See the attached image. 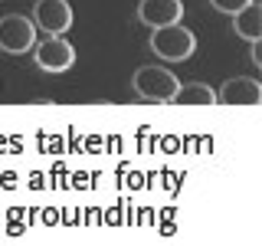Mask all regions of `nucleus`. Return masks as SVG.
Here are the masks:
<instances>
[{
  "instance_id": "nucleus-10",
  "label": "nucleus",
  "mask_w": 262,
  "mask_h": 246,
  "mask_svg": "<svg viewBox=\"0 0 262 246\" xmlns=\"http://www.w3.org/2000/svg\"><path fill=\"white\" fill-rule=\"evenodd\" d=\"M210 4H213V7H216V10H220V13H229V16H233L236 10H243V7H246V4H249V0H210Z\"/></svg>"
},
{
  "instance_id": "nucleus-1",
  "label": "nucleus",
  "mask_w": 262,
  "mask_h": 246,
  "mask_svg": "<svg viewBox=\"0 0 262 246\" xmlns=\"http://www.w3.org/2000/svg\"><path fill=\"white\" fill-rule=\"evenodd\" d=\"M151 49H154V56H161L167 63H187L196 49V36L177 20V23H167V27H154Z\"/></svg>"
},
{
  "instance_id": "nucleus-7",
  "label": "nucleus",
  "mask_w": 262,
  "mask_h": 246,
  "mask_svg": "<svg viewBox=\"0 0 262 246\" xmlns=\"http://www.w3.org/2000/svg\"><path fill=\"white\" fill-rule=\"evenodd\" d=\"M138 16L147 27H167V23H177L184 16V4L180 0H141L138 4Z\"/></svg>"
},
{
  "instance_id": "nucleus-5",
  "label": "nucleus",
  "mask_w": 262,
  "mask_h": 246,
  "mask_svg": "<svg viewBox=\"0 0 262 246\" xmlns=\"http://www.w3.org/2000/svg\"><path fill=\"white\" fill-rule=\"evenodd\" d=\"M216 102L226 105V109H252V105L262 102V86L249 76H236L226 79L223 89L216 92Z\"/></svg>"
},
{
  "instance_id": "nucleus-3",
  "label": "nucleus",
  "mask_w": 262,
  "mask_h": 246,
  "mask_svg": "<svg viewBox=\"0 0 262 246\" xmlns=\"http://www.w3.org/2000/svg\"><path fill=\"white\" fill-rule=\"evenodd\" d=\"M135 92L147 98V102H170L177 92V76L170 69H161V66H141V69L135 72Z\"/></svg>"
},
{
  "instance_id": "nucleus-8",
  "label": "nucleus",
  "mask_w": 262,
  "mask_h": 246,
  "mask_svg": "<svg viewBox=\"0 0 262 246\" xmlns=\"http://www.w3.org/2000/svg\"><path fill=\"white\" fill-rule=\"evenodd\" d=\"M233 30H236V36L249 39V43L252 39H262V7L256 0H249L243 10L233 13Z\"/></svg>"
},
{
  "instance_id": "nucleus-9",
  "label": "nucleus",
  "mask_w": 262,
  "mask_h": 246,
  "mask_svg": "<svg viewBox=\"0 0 262 246\" xmlns=\"http://www.w3.org/2000/svg\"><path fill=\"white\" fill-rule=\"evenodd\" d=\"M170 102L177 105H193V109H207V105H216V92L203 82H187V86H177V92Z\"/></svg>"
},
{
  "instance_id": "nucleus-2",
  "label": "nucleus",
  "mask_w": 262,
  "mask_h": 246,
  "mask_svg": "<svg viewBox=\"0 0 262 246\" xmlns=\"http://www.w3.org/2000/svg\"><path fill=\"white\" fill-rule=\"evenodd\" d=\"M36 46V23L23 13L0 16V49L10 56H23Z\"/></svg>"
},
{
  "instance_id": "nucleus-6",
  "label": "nucleus",
  "mask_w": 262,
  "mask_h": 246,
  "mask_svg": "<svg viewBox=\"0 0 262 246\" xmlns=\"http://www.w3.org/2000/svg\"><path fill=\"white\" fill-rule=\"evenodd\" d=\"M33 23L39 30H46L49 36H62L72 27V7L66 0H36L33 10Z\"/></svg>"
},
{
  "instance_id": "nucleus-4",
  "label": "nucleus",
  "mask_w": 262,
  "mask_h": 246,
  "mask_svg": "<svg viewBox=\"0 0 262 246\" xmlns=\"http://www.w3.org/2000/svg\"><path fill=\"white\" fill-rule=\"evenodd\" d=\"M33 49H36V66L43 72H66L76 63V49L62 36H46L43 43H36Z\"/></svg>"
}]
</instances>
